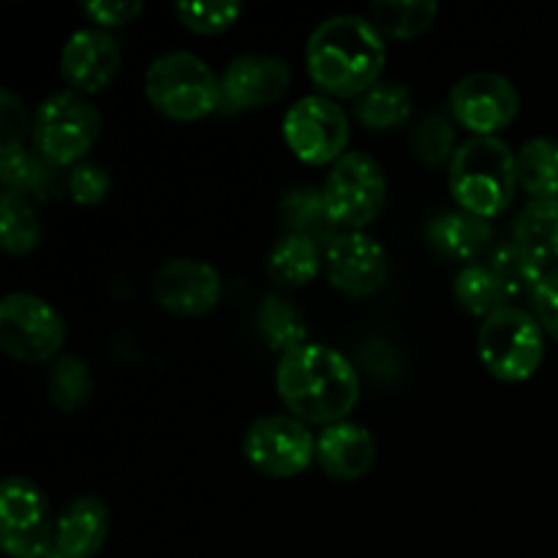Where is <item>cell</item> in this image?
<instances>
[{
  "label": "cell",
  "instance_id": "obj_18",
  "mask_svg": "<svg viewBox=\"0 0 558 558\" xmlns=\"http://www.w3.org/2000/svg\"><path fill=\"white\" fill-rule=\"evenodd\" d=\"M109 507L98 496H76L54 521V548L71 558H93L109 537Z\"/></svg>",
  "mask_w": 558,
  "mask_h": 558
},
{
  "label": "cell",
  "instance_id": "obj_22",
  "mask_svg": "<svg viewBox=\"0 0 558 558\" xmlns=\"http://www.w3.org/2000/svg\"><path fill=\"white\" fill-rule=\"evenodd\" d=\"M354 114L371 131L403 129L414 114V98L403 82H376L354 98Z\"/></svg>",
  "mask_w": 558,
  "mask_h": 558
},
{
  "label": "cell",
  "instance_id": "obj_32",
  "mask_svg": "<svg viewBox=\"0 0 558 558\" xmlns=\"http://www.w3.org/2000/svg\"><path fill=\"white\" fill-rule=\"evenodd\" d=\"M412 150L428 167H439V163H450L456 156V129L450 120L439 112H428L420 118L412 134Z\"/></svg>",
  "mask_w": 558,
  "mask_h": 558
},
{
  "label": "cell",
  "instance_id": "obj_15",
  "mask_svg": "<svg viewBox=\"0 0 558 558\" xmlns=\"http://www.w3.org/2000/svg\"><path fill=\"white\" fill-rule=\"evenodd\" d=\"M120 71V47L107 31L82 27L71 33L60 52V74L82 96L101 93Z\"/></svg>",
  "mask_w": 558,
  "mask_h": 558
},
{
  "label": "cell",
  "instance_id": "obj_10",
  "mask_svg": "<svg viewBox=\"0 0 558 558\" xmlns=\"http://www.w3.org/2000/svg\"><path fill=\"white\" fill-rule=\"evenodd\" d=\"M283 140L311 167L336 163L347 156L349 118L330 96H305L283 118Z\"/></svg>",
  "mask_w": 558,
  "mask_h": 558
},
{
  "label": "cell",
  "instance_id": "obj_29",
  "mask_svg": "<svg viewBox=\"0 0 558 558\" xmlns=\"http://www.w3.org/2000/svg\"><path fill=\"white\" fill-rule=\"evenodd\" d=\"M41 243V218L31 199L3 191L0 196V245L5 254H31Z\"/></svg>",
  "mask_w": 558,
  "mask_h": 558
},
{
  "label": "cell",
  "instance_id": "obj_3",
  "mask_svg": "<svg viewBox=\"0 0 558 558\" xmlns=\"http://www.w3.org/2000/svg\"><path fill=\"white\" fill-rule=\"evenodd\" d=\"M518 191L515 153L499 136H472L450 161V194L472 216H501Z\"/></svg>",
  "mask_w": 558,
  "mask_h": 558
},
{
  "label": "cell",
  "instance_id": "obj_6",
  "mask_svg": "<svg viewBox=\"0 0 558 558\" xmlns=\"http://www.w3.org/2000/svg\"><path fill=\"white\" fill-rule=\"evenodd\" d=\"M36 150L54 167H76L93 150L101 134V114L76 90L52 93L33 114Z\"/></svg>",
  "mask_w": 558,
  "mask_h": 558
},
{
  "label": "cell",
  "instance_id": "obj_34",
  "mask_svg": "<svg viewBox=\"0 0 558 558\" xmlns=\"http://www.w3.org/2000/svg\"><path fill=\"white\" fill-rule=\"evenodd\" d=\"M65 189L69 196L76 205H101L107 199L109 189H112V180H109L107 169H101L98 163L82 161L71 169L69 180H65Z\"/></svg>",
  "mask_w": 558,
  "mask_h": 558
},
{
  "label": "cell",
  "instance_id": "obj_33",
  "mask_svg": "<svg viewBox=\"0 0 558 558\" xmlns=\"http://www.w3.org/2000/svg\"><path fill=\"white\" fill-rule=\"evenodd\" d=\"M174 14L180 16L185 27L191 33H199V36H218V33L229 31L234 22L243 14V5L240 3H178L174 5Z\"/></svg>",
  "mask_w": 558,
  "mask_h": 558
},
{
  "label": "cell",
  "instance_id": "obj_27",
  "mask_svg": "<svg viewBox=\"0 0 558 558\" xmlns=\"http://www.w3.org/2000/svg\"><path fill=\"white\" fill-rule=\"evenodd\" d=\"M456 292L458 305H461L466 314L480 316V319H488L496 311L505 308V300L510 298L505 289V283L496 278V272L488 265H466L458 270L456 276Z\"/></svg>",
  "mask_w": 558,
  "mask_h": 558
},
{
  "label": "cell",
  "instance_id": "obj_25",
  "mask_svg": "<svg viewBox=\"0 0 558 558\" xmlns=\"http://www.w3.org/2000/svg\"><path fill=\"white\" fill-rule=\"evenodd\" d=\"M256 327H259V336L265 338L267 347L281 354L308 343L305 341L308 338L305 316L300 314L292 300L281 298V294H265L262 298L259 308H256Z\"/></svg>",
  "mask_w": 558,
  "mask_h": 558
},
{
  "label": "cell",
  "instance_id": "obj_11",
  "mask_svg": "<svg viewBox=\"0 0 558 558\" xmlns=\"http://www.w3.org/2000/svg\"><path fill=\"white\" fill-rule=\"evenodd\" d=\"M0 545L11 558H38L54 548L47 496L27 477H9L0 488Z\"/></svg>",
  "mask_w": 558,
  "mask_h": 558
},
{
  "label": "cell",
  "instance_id": "obj_13",
  "mask_svg": "<svg viewBox=\"0 0 558 558\" xmlns=\"http://www.w3.org/2000/svg\"><path fill=\"white\" fill-rule=\"evenodd\" d=\"M153 298L167 314L205 316L221 300V276L210 262L178 256L158 267Z\"/></svg>",
  "mask_w": 558,
  "mask_h": 558
},
{
  "label": "cell",
  "instance_id": "obj_38",
  "mask_svg": "<svg viewBox=\"0 0 558 558\" xmlns=\"http://www.w3.org/2000/svg\"><path fill=\"white\" fill-rule=\"evenodd\" d=\"M38 558H71V556H65V554H63V550L52 548V550H47V554H44V556H38Z\"/></svg>",
  "mask_w": 558,
  "mask_h": 558
},
{
  "label": "cell",
  "instance_id": "obj_2",
  "mask_svg": "<svg viewBox=\"0 0 558 558\" xmlns=\"http://www.w3.org/2000/svg\"><path fill=\"white\" fill-rule=\"evenodd\" d=\"M281 401L300 423L336 425L357 407L360 376L349 357L325 343H303L281 354L276 371Z\"/></svg>",
  "mask_w": 558,
  "mask_h": 558
},
{
  "label": "cell",
  "instance_id": "obj_37",
  "mask_svg": "<svg viewBox=\"0 0 558 558\" xmlns=\"http://www.w3.org/2000/svg\"><path fill=\"white\" fill-rule=\"evenodd\" d=\"M145 3L142 0H90L82 3V11L101 27H120L125 22H134L142 14Z\"/></svg>",
  "mask_w": 558,
  "mask_h": 558
},
{
  "label": "cell",
  "instance_id": "obj_12",
  "mask_svg": "<svg viewBox=\"0 0 558 558\" xmlns=\"http://www.w3.org/2000/svg\"><path fill=\"white\" fill-rule=\"evenodd\" d=\"M450 112L474 136H494L521 112L518 87L496 71H477L458 80L450 90Z\"/></svg>",
  "mask_w": 558,
  "mask_h": 558
},
{
  "label": "cell",
  "instance_id": "obj_31",
  "mask_svg": "<svg viewBox=\"0 0 558 558\" xmlns=\"http://www.w3.org/2000/svg\"><path fill=\"white\" fill-rule=\"evenodd\" d=\"M93 376L90 368L76 354H60L49 368V401L54 409L71 414L90 401Z\"/></svg>",
  "mask_w": 558,
  "mask_h": 558
},
{
  "label": "cell",
  "instance_id": "obj_24",
  "mask_svg": "<svg viewBox=\"0 0 558 558\" xmlns=\"http://www.w3.org/2000/svg\"><path fill=\"white\" fill-rule=\"evenodd\" d=\"M512 240L543 265L558 259V196L529 202L512 223Z\"/></svg>",
  "mask_w": 558,
  "mask_h": 558
},
{
  "label": "cell",
  "instance_id": "obj_19",
  "mask_svg": "<svg viewBox=\"0 0 558 558\" xmlns=\"http://www.w3.org/2000/svg\"><path fill=\"white\" fill-rule=\"evenodd\" d=\"M494 238V227L485 218L466 210H450L430 218L425 227V240L439 256L452 262H469L483 254Z\"/></svg>",
  "mask_w": 558,
  "mask_h": 558
},
{
  "label": "cell",
  "instance_id": "obj_1",
  "mask_svg": "<svg viewBox=\"0 0 558 558\" xmlns=\"http://www.w3.org/2000/svg\"><path fill=\"white\" fill-rule=\"evenodd\" d=\"M387 63L385 36L360 14H336L314 27L305 65L325 96L357 98L379 82Z\"/></svg>",
  "mask_w": 558,
  "mask_h": 558
},
{
  "label": "cell",
  "instance_id": "obj_8",
  "mask_svg": "<svg viewBox=\"0 0 558 558\" xmlns=\"http://www.w3.org/2000/svg\"><path fill=\"white\" fill-rule=\"evenodd\" d=\"M65 341V322L54 305L36 294L14 292L0 303V343L20 363H47Z\"/></svg>",
  "mask_w": 558,
  "mask_h": 558
},
{
  "label": "cell",
  "instance_id": "obj_5",
  "mask_svg": "<svg viewBox=\"0 0 558 558\" xmlns=\"http://www.w3.org/2000/svg\"><path fill=\"white\" fill-rule=\"evenodd\" d=\"M477 354L494 379H532L545 357L543 325L529 311L518 308V305H505L480 327Z\"/></svg>",
  "mask_w": 558,
  "mask_h": 558
},
{
  "label": "cell",
  "instance_id": "obj_28",
  "mask_svg": "<svg viewBox=\"0 0 558 558\" xmlns=\"http://www.w3.org/2000/svg\"><path fill=\"white\" fill-rule=\"evenodd\" d=\"M439 5L434 0H407V3H396V0H381V3L371 5V22L376 31L385 38H407L420 36L428 31L436 22Z\"/></svg>",
  "mask_w": 558,
  "mask_h": 558
},
{
  "label": "cell",
  "instance_id": "obj_36",
  "mask_svg": "<svg viewBox=\"0 0 558 558\" xmlns=\"http://www.w3.org/2000/svg\"><path fill=\"white\" fill-rule=\"evenodd\" d=\"M532 305L543 330L558 341V265L550 267L539 287L534 289Z\"/></svg>",
  "mask_w": 558,
  "mask_h": 558
},
{
  "label": "cell",
  "instance_id": "obj_4",
  "mask_svg": "<svg viewBox=\"0 0 558 558\" xmlns=\"http://www.w3.org/2000/svg\"><path fill=\"white\" fill-rule=\"evenodd\" d=\"M147 101L169 120L191 123L216 112L223 101L216 71L194 52H167L145 74Z\"/></svg>",
  "mask_w": 558,
  "mask_h": 558
},
{
  "label": "cell",
  "instance_id": "obj_26",
  "mask_svg": "<svg viewBox=\"0 0 558 558\" xmlns=\"http://www.w3.org/2000/svg\"><path fill=\"white\" fill-rule=\"evenodd\" d=\"M518 163V185H523L532 199H556L558 196V142L529 140L515 153Z\"/></svg>",
  "mask_w": 558,
  "mask_h": 558
},
{
  "label": "cell",
  "instance_id": "obj_20",
  "mask_svg": "<svg viewBox=\"0 0 558 558\" xmlns=\"http://www.w3.org/2000/svg\"><path fill=\"white\" fill-rule=\"evenodd\" d=\"M0 180H3V191L25 199H54L63 189L58 167L41 156V153H31L25 147L20 150L0 153Z\"/></svg>",
  "mask_w": 558,
  "mask_h": 558
},
{
  "label": "cell",
  "instance_id": "obj_21",
  "mask_svg": "<svg viewBox=\"0 0 558 558\" xmlns=\"http://www.w3.org/2000/svg\"><path fill=\"white\" fill-rule=\"evenodd\" d=\"M281 216L289 227V234L308 238L316 245L325 243V248L341 234V227L332 221L330 210H327L325 191L292 189L289 194H283Z\"/></svg>",
  "mask_w": 558,
  "mask_h": 558
},
{
  "label": "cell",
  "instance_id": "obj_14",
  "mask_svg": "<svg viewBox=\"0 0 558 558\" xmlns=\"http://www.w3.org/2000/svg\"><path fill=\"white\" fill-rule=\"evenodd\" d=\"M327 278L349 298L376 294L387 281V254L371 234L341 232L325 248Z\"/></svg>",
  "mask_w": 558,
  "mask_h": 558
},
{
  "label": "cell",
  "instance_id": "obj_35",
  "mask_svg": "<svg viewBox=\"0 0 558 558\" xmlns=\"http://www.w3.org/2000/svg\"><path fill=\"white\" fill-rule=\"evenodd\" d=\"M27 131V112L25 104L9 87L0 90V153L20 150L25 147Z\"/></svg>",
  "mask_w": 558,
  "mask_h": 558
},
{
  "label": "cell",
  "instance_id": "obj_30",
  "mask_svg": "<svg viewBox=\"0 0 558 558\" xmlns=\"http://www.w3.org/2000/svg\"><path fill=\"white\" fill-rule=\"evenodd\" d=\"M488 267L496 272V278L505 283L510 298H521V294H529V298H532L534 289L539 287V281H543L545 272H548L543 262H539L537 256L529 254L526 248H521L515 240L501 243L499 248H494Z\"/></svg>",
  "mask_w": 558,
  "mask_h": 558
},
{
  "label": "cell",
  "instance_id": "obj_9",
  "mask_svg": "<svg viewBox=\"0 0 558 558\" xmlns=\"http://www.w3.org/2000/svg\"><path fill=\"white\" fill-rule=\"evenodd\" d=\"M243 456L265 477L289 480L316 461V439L298 417L267 414L245 430Z\"/></svg>",
  "mask_w": 558,
  "mask_h": 558
},
{
  "label": "cell",
  "instance_id": "obj_16",
  "mask_svg": "<svg viewBox=\"0 0 558 558\" xmlns=\"http://www.w3.org/2000/svg\"><path fill=\"white\" fill-rule=\"evenodd\" d=\"M292 71L276 54H243L227 65L221 76L223 101L232 109H256L276 104L289 90Z\"/></svg>",
  "mask_w": 558,
  "mask_h": 558
},
{
  "label": "cell",
  "instance_id": "obj_7",
  "mask_svg": "<svg viewBox=\"0 0 558 558\" xmlns=\"http://www.w3.org/2000/svg\"><path fill=\"white\" fill-rule=\"evenodd\" d=\"M325 202L338 227L347 232H363L387 205L385 169L365 153H347L327 174Z\"/></svg>",
  "mask_w": 558,
  "mask_h": 558
},
{
  "label": "cell",
  "instance_id": "obj_23",
  "mask_svg": "<svg viewBox=\"0 0 558 558\" xmlns=\"http://www.w3.org/2000/svg\"><path fill=\"white\" fill-rule=\"evenodd\" d=\"M319 245L308 238H298V234H283L267 256V276L281 289L308 287L319 276Z\"/></svg>",
  "mask_w": 558,
  "mask_h": 558
},
{
  "label": "cell",
  "instance_id": "obj_17",
  "mask_svg": "<svg viewBox=\"0 0 558 558\" xmlns=\"http://www.w3.org/2000/svg\"><path fill=\"white\" fill-rule=\"evenodd\" d=\"M316 461L325 469L327 477L338 483H357L376 463L374 434L349 420L327 425L316 436Z\"/></svg>",
  "mask_w": 558,
  "mask_h": 558
}]
</instances>
